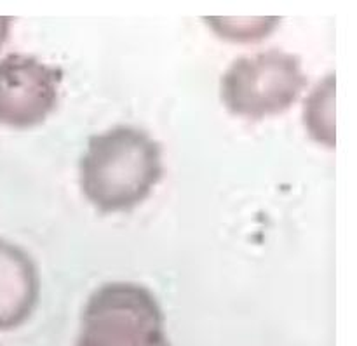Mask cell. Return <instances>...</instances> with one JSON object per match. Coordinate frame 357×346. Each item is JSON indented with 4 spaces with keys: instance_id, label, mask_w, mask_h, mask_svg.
<instances>
[{
    "instance_id": "1",
    "label": "cell",
    "mask_w": 357,
    "mask_h": 346,
    "mask_svg": "<svg viewBox=\"0 0 357 346\" xmlns=\"http://www.w3.org/2000/svg\"><path fill=\"white\" fill-rule=\"evenodd\" d=\"M162 150L145 131L117 125L91 136L80 160L82 194L103 214L128 212L162 178Z\"/></svg>"
},
{
    "instance_id": "2",
    "label": "cell",
    "mask_w": 357,
    "mask_h": 346,
    "mask_svg": "<svg viewBox=\"0 0 357 346\" xmlns=\"http://www.w3.org/2000/svg\"><path fill=\"white\" fill-rule=\"evenodd\" d=\"M75 346H171L159 299L135 282L101 285L84 306Z\"/></svg>"
},
{
    "instance_id": "3",
    "label": "cell",
    "mask_w": 357,
    "mask_h": 346,
    "mask_svg": "<svg viewBox=\"0 0 357 346\" xmlns=\"http://www.w3.org/2000/svg\"><path fill=\"white\" fill-rule=\"evenodd\" d=\"M307 86L300 59L279 49L241 56L222 77V101L230 113L261 120L288 110Z\"/></svg>"
},
{
    "instance_id": "4",
    "label": "cell",
    "mask_w": 357,
    "mask_h": 346,
    "mask_svg": "<svg viewBox=\"0 0 357 346\" xmlns=\"http://www.w3.org/2000/svg\"><path fill=\"white\" fill-rule=\"evenodd\" d=\"M61 79V68L35 56L9 54L0 59V125H40L58 104Z\"/></svg>"
},
{
    "instance_id": "5",
    "label": "cell",
    "mask_w": 357,
    "mask_h": 346,
    "mask_svg": "<svg viewBox=\"0 0 357 346\" xmlns=\"http://www.w3.org/2000/svg\"><path fill=\"white\" fill-rule=\"evenodd\" d=\"M40 298V275L30 254L0 239V331L23 326Z\"/></svg>"
},
{
    "instance_id": "6",
    "label": "cell",
    "mask_w": 357,
    "mask_h": 346,
    "mask_svg": "<svg viewBox=\"0 0 357 346\" xmlns=\"http://www.w3.org/2000/svg\"><path fill=\"white\" fill-rule=\"evenodd\" d=\"M222 38L232 42L264 40L275 30L281 17H204Z\"/></svg>"
},
{
    "instance_id": "7",
    "label": "cell",
    "mask_w": 357,
    "mask_h": 346,
    "mask_svg": "<svg viewBox=\"0 0 357 346\" xmlns=\"http://www.w3.org/2000/svg\"><path fill=\"white\" fill-rule=\"evenodd\" d=\"M335 97V75H330V79L323 80L319 87L316 89V93L309 97L307 101V110H305V120H307V127H309L310 134L317 139V141L324 143V145L335 146V138L330 136V132L326 131V103L330 100ZM335 101H331L330 104H333ZM328 104V107H330ZM328 124L333 127L335 124H331L328 120Z\"/></svg>"
},
{
    "instance_id": "8",
    "label": "cell",
    "mask_w": 357,
    "mask_h": 346,
    "mask_svg": "<svg viewBox=\"0 0 357 346\" xmlns=\"http://www.w3.org/2000/svg\"><path fill=\"white\" fill-rule=\"evenodd\" d=\"M13 21H14V17L0 16V49H2V45L7 42L10 26H13Z\"/></svg>"
}]
</instances>
